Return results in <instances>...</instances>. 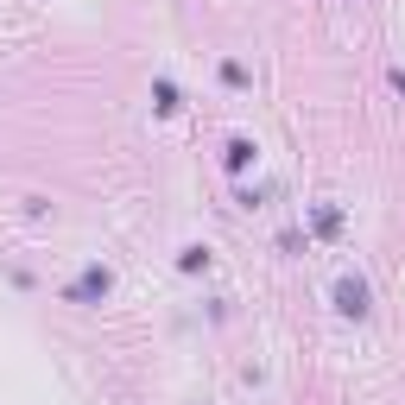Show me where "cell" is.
Here are the masks:
<instances>
[{"label": "cell", "mask_w": 405, "mask_h": 405, "mask_svg": "<svg viewBox=\"0 0 405 405\" xmlns=\"http://www.w3.org/2000/svg\"><path fill=\"white\" fill-rule=\"evenodd\" d=\"M336 311H349V316L367 311V285L361 279H336Z\"/></svg>", "instance_id": "6da1fadb"}]
</instances>
